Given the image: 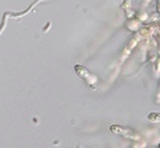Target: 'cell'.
<instances>
[{
	"instance_id": "6da1fadb",
	"label": "cell",
	"mask_w": 160,
	"mask_h": 148,
	"mask_svg": "<svg viewBox=\"0 0 160 148\" xmlns=\"http://www.w3.org/2000/svg\"><path fill=\"white\" fill-rule=\"evenodd\" d=\"M74 70H75V72H76V74H78L88 86H93L94 84L96 83V81H98L96 76L94 75L93 73L90 72L86 67L83 66V65H75Z\"/></svg>"
},
{
	"instance_id": "7a4b0ae2",
	"label": "cell",
	"mask_w": 160,
	"mask_h": 148,
	"mask_svg": "<svg viewBox=\"0 0 160 148\" xmlns=\"http://www.w3.org/2000/svg\"><path fill=\"white\" fill-rule=\"evenodd\" d=\"M110 130L113 132V134L120 135V136H123V137L128 138V139H132V140H138L139 136L133 132L129 128H124L122 126H117V125H113V126L110 127Z\"/></svg>"
},
{
	"instance_id": "3957f363",
	"label": "cell",
	"mask_w": 160,
	"mask_h": 148,
	"mask_svg": "<svg viewBox=\"0 0 160 148\" xmlns=\"http://www.w3.org/2000/svg\"><path fill=\"white\" fill-rule=\"evenodd\" d=\"M148 119L152 122H159L160 121V113H150L149 116H148Z\"/></svg>"
}]
</instances>
